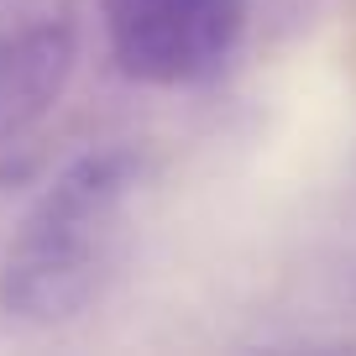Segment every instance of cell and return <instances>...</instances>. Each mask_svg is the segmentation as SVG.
<instances>
[{
    "mask_svg": "<svg viewBox=\"0 0 356 356\" xmlns=\"http://www.w3.org/2000/svg\"><path fill=\"white\" fill-rule=\"evenodd\" d=\"M142 157L100 147L63 168L32 200L0 252V314L16 325H68L111 289L131 241Z\"/></svg>",
    "mask_w": 356,
    "mask_h": 356,
    "instance_id": "1",
    "label": "cell"
},
{
    "mask_svg": "<svg viewBox=\"0 0 356 356\" xmlns=\"http://www.w3.org/2000/svg\"><path fill=\"white\" fill-rule=\"evenodd\" d=\"M111 58L126 79L189 89L215 79L246 32V0H100Z\"/></svg>",
    "mask_w": 356,
    "mask_h": 356,
    "instance_id": "2",
    "label": "cell"
},
{
    "mask_svg": "<svg viewBox=\"0 0 356 356\" xmlns=\"http://www.w3.org/2000/svg\"><path fill=\"white\" fill-rule=\"evenodd\" d=\"M79 0H0V147L32 136L74 84Z\"/></svg>",
    "mask_w": 356,
    "mask_h": 356,
    "instance_id": "3",
    "label": "cell"
}]
</instances>
